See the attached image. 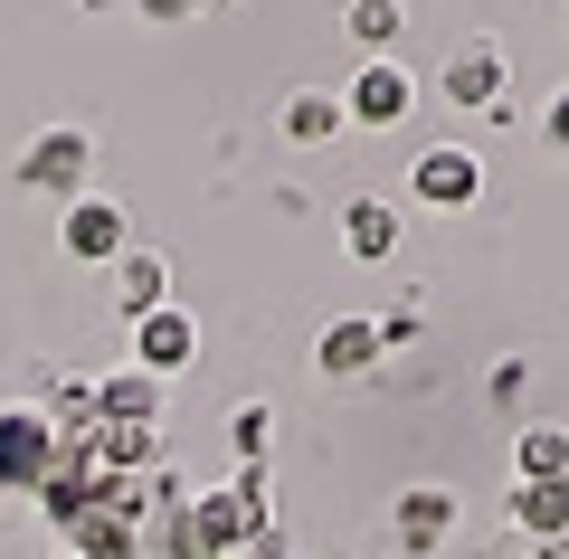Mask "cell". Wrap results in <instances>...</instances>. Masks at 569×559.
Masks as SVG:
<instances>
[{"instance_id":"obj_1","label":"cell","mask_w":569,"mask_h":559,"mask_svg":"<svg viewBox=\"0 0 569 559\" xmlns=\"http://www.w3.org/2000/svg\"><path fill=\"white\" fill-rule=\"evenodd\" d=\"M276 521V475L266 465H238L228 483H209V493H190V531H200L209 559H238L247 540Z\"/></svg>"},{"instance_id":"obj_2","label":"cell","mask_w":569,"mask_h":559,"mask_svg":"<svg viewBox=\"0 0 569 559\" xmlns=\"http://www.w3.org/2000/svg\"><path fill=\"white\" fill-rule=\"evenodd\" d=\"M10 180L20 190H39V200H86V180H96V133L86 123H39V133L20 142V161H10Z\"/></svg>"},{"instance_id":"obj_3","label":"cell","mask_w":569,"mask_h":559,"mask_svg":"<svg viewBox=\"0 0 569 559\" xmlns=\"http://www.w3.org/2000/svg\"><path fill=\"white\" fill-rule=\"evenodd\" d=\"M48 465H58V427H48L39 399H10L0 408V493H39Z\"/></svg>"},{"instance_id":"obj_4","label":"cell","mask_w":569,"mask_h":559,"mask_svg":"<svg viewBox=\"0 0 569 559\" xmlns=\"http://www.w3.org/2000/svg\"><path fill=\"white\" fill-rule=\"evenodd\" d=\"M380 360H389L380 313H332L323 332H313V370H332V380H361V370H380Z\"/></svg>"},{"instance_id":"obj_5","label":"cell","mask_w":569,"mask_h":559,"mask_svg":"<svg viewBox=\"0 0 569 559\" xmlns=\"http://www.w3.org/2000/svg\"><path fill=\"white\" fill-rule=\"evenodd\" d=\"M58 247H67L77 266H114L133 238H123V209L104 200V190H86V200H67V219H58Z\"/></svg>"},{"instance_id":"obj_6","label":"cell","mask_w":569,"mask_h":559,"mask_svg":"<svg viewBox=\"0 0 569 559\" xmlns=\"http://www.w3.org/2000/svg\"><path fill=\"white\" fill-rule=\"evenodd\" d=\"M190 360H200V322L181 313V303H162V313L133 322V370H152V380H181Z\"/></svg>"},{"instance_id":"obj_7","label":"cell","mask_w":569,"mask_h":559,"mask_svg":"<svg viewBox=\"0 0 569 559\" xmlns=\"http://www.w3.org/2000/svg\"><path fill=\"white\" fill-rule=\"evenodd\" d=\"M408 104H418V77H408L399 58H361V77H351V96H342V114L351 123H408Z\"/></svg>"},{"instance_id":"obj_8","label":"cell","mask_w":569,"mask_h":559,"mask_svg":"<svg viewBox=\"0 0 569 559\" xmlns=\"http://www.w3.org/2000/svg\"><path fill=\"white\" fill-rule=\"evenodd\" d=\"M408 190H418L427 209H466L475 190H485V161H475L466 142H437V152H418V171H408Z\"/></svg>"},{"instance_id":"obj_9","label":"cell","mask_w":569,"mask_h":559,"mask_svg":"<svg viewBox=\"0 0 569 559\" xmlns=\"http://www.w3.org/2000/svg\"><path fill=\"white\" fill-rule=\"evenodd\" d=\"M96 418H114V427H162V418H171V380H152V370H104V380H96Z\"/></svg>"},{"instance_id":"obj_10","label":"cell","mask_w":569,"mask_h":559,"mask_svg":"<svg viewBox=\"0 0 569 559\" xmlns=\"http://www.w3.org/2000/svg\"><path fill=\"white\" fill-rule=\"evenodd\" d=\"M447 104L456 114H493V104H503V48L493 39H466L447 58Z\"/></svg>"},{"instance_id":"obj_11","label":"cell","mask_w":569,"mask_h":559,"mask_svg":"<svg viewBox=\"0 0 569 559\" xmlns=\"http://www.w3.org/2000/svg\"><path fill=\"white\" fill-rule=\"evenodd\" d=\"M399 238H408V219L380 200V190H351V200H342V247L361 266H389V257H399Z\"/></svg>"},{"instance_id":"obj_12","label":"cell","mask_w":569,"mask_h":559,"mask_svg":"<svg viewBox=\"0 0 569 559\" xmlns=\"http://www.w3.org/2000/svg\"><path fill=\"white\" fill-rule=\"evenodd\" d=\"M67 550H77V559H142V512H123V502H86V512L67 521Z\"/></svg>"},{"instance_id":"obj_13","label":"cell","mask_w":569,"mask_h":559,"mask_svg":"<svg viewBox=\"0 0 569 559\" xmlns=\"http://www.w3.org/2000/svg\"><path fill=\"white\" fill-rule=\"evenodd\" d=\"M152 465H171V427H114V418L96 427V475H123V483H142Z\"/></svg>"},{"instance_id":"obj_14","label":"cell","mask_w":569,"mask_h":559,"mask_svg":"<svg viewBox=\"0 0 569 559\" xmlns=\"http://www.w3.org/2000/svg\"><path fill=\"white\" fill-rule=\"evenodd\" d=\"M389 531H399V550H437V540L456 531V493L447 483H408V493L389 502Z\"/></svg>"},{"instance_id":"obj_15","label":"cell","mask_w":569,"mask_h":559,"mask_svg":"<svg viewBox=\"0 0 569 559\" xmlns=\"http://www.w3.org/2000/svg\"><path fill=\"white\" fill-rule=\"evenodd\" d=\"M104 276H114V303H123L133 322L171 303V257H162V247H123V257L104 266Z\"/></svg>"},{"instance_id":"obj_16","label":"cell","mask_w":569,"mask_h":559,"mask_svg":"<svg viewBox=\"0 0 569 559\" xmlns=\"http://www.w3.org/2000/svg\"><path fill=\"white\" fill-rule=\"evenodd\" d=\"M512 531L522 540H569V483H512Z\"/></svg>"},{"instance_id":"obj_17","label":"cell","mask_w":569,"mask_h":559,"mask_svg":"<svg viewBox=\"0 0 569 559\" xmlns=\"http://www.w3.org/2000/svg\"><path fill=\"white\" fill-rule=\"evenodd\" d=\"M512 465H522V483H569V427L531 418L522 437H512Z\"/></svg>"},{"instance_id":"obj_18","label":"cell","mask_w":569,"mask_h":559,"mask_svg":"<svg viewBox=\"0 0 569 559\" xmlns=\"http://www.w3.org/2000/svg\"><path fill=\"white\" fill-rule=\"evenodd\" d=\"M399 29H408V0H351V10H342V39L361 48V58H389Z\"/></svg>"},{"instance_id":"obj_19","label":"cell","mask_w":569,"mask_h":559,"mask_svg":"<svg viewBox=\"0 0 569 559\" xmlns=\"http://www.w3.org/2000/svg\"><path fill=\"white\" fill-rule=\"evenodd\" d=\"M342 96H323V86H295V96H284V142H332L342 133Z\"/></svg>"},{"instance_id":"obj_20","label":"cell","mask_w":569,"mask_h":559,"mask_svg":"<svg viewBox=\"0 0 569 559\" xmlns=\"http://www.w3.org/2000/svg\"><path fill=\"white\" fill-rule=\"evenodd\" d=\"M228 446H238V465H266V446H276V408H266V399H228Z\"/></svg>"},{"instance_id":"obj_21","label":"cell","mask_w":569,"mask_h":559,"mask_svg":"<svg viewBox=\"0 0 569 559\" xmlns=\"http://www.w3.org/2000/svg\"><path fill=\"white\" fill-rule=\"evenodd\" d=\"M541 133H550V142H560V152H569V86H560V96L541 104Z\"/></svg>"},{"instance_id":"obj_22","label":"cell","mask_w":569,"mask_h":559,"mask_svg":"<svg viewBox=\"0 0 569 559\" xmlns=\"http://www.w3.org/2000/svg\"><path fill=\"white\" fill-rule=\"evenodd\" d=\"M133 10H152V20H190L200 0H133Z\"/></svg>"},{"instance_id":"obj_23","label":"cell","mask_w":569,"mask_h":559,"mask_svg":"<svg viewBox=\"0 0 569 559\" xmlns=\"http://www.w3.org/2000/svg\"><path fill=\"white\" fill-rule=\"evenodd\" d=\"M86 10H104V0H86Z\"/></svg>"},{"instance_id":"obj_24","label":"cell","mask_w":569,"mask_h":559,"mask_svg":"<svg viewBox=\"0 0 569 559\" xmlns=\"http://www.w3.org/2000/svg\"><path fill=\"white\" fill-rule=\"evenodd\" d=\"M200 10H209V0H200Z\"/></svg>"},{"instance_id":"obj_25","label":"cell","mask_w":569,"mask_h":559,"mask_svg":"<svg viewBox=\"0 0 569 559\" xmlns=\"http://www.w3.org/2000/svg\"><path fill=\"white\" fill-rule=\"evenodd\" d=\"M67 559H77V550H67Z\"/></svg>"}]
</instances>
